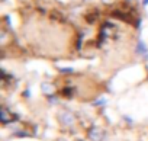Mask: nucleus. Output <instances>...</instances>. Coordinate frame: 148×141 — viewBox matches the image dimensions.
<instances>
[{"label": "nucleus", "mask_w": 148, "mask_h": 141, "mask_svg": "<svg viewBox=\"0 0 148 141\" xmlns=\"http://www.w3.org/2000/svg\"><path fill=\"white\" fill-rule=\"evenodd\" d=\"M58 119H60V124L64 125V127H73L74 124H76V121H77L76 115H74L71 111H68V109L61 111L58 113Z\"/></svg>", "instance_id": "nucleus-1"}, {"label": "nucleus", "mask_w": 148, "mask_h": 141, "mask_svg": "<svg viewBox=\"0 0 148 141\" xmlns=\"http://www.w3.org/2000/svg\"><path fill=\"white\" fill-rule=\"evenodd\" d=\"M105 137H106V132H105L100 127L93 125V127H90V128L87 129V138H89L90 141H103Z\"/></svg>", "instance_id": "nucleus-2"}, {"label": "nucleus", "mask_w": 148, "mask_h": 141, "mask_svg": "<svg viewBox=\"0 0 148 141\" xmlns=\"http://www.w3.org/2000/svg\"><path fill=\"white\" fill-rule=\"evenodd\" d=\"M13 113L8 111V108H2V111H0V119H2V124L3 125H8L10 122H13Z\"/></svg>", "instance_id": "nucleus-3"}, {"label": "nucleus", "mask_w": 148, "mask_h": 141, "mask_svg": "<svg viewBox=\"0 0 148 141\" xmlns=\"http://www.w3.org/2000/svg\"><path fill=\"white\" fill-rule=\"evenodd\" d=\"M41 89H42V93H45L47 96H54L55 93V87L51 83H42Z\"/></svg>", "instance_id": "nucleus-4"}, {"label": "nucleus", "mask_w": 148, "mask_h": 141, "mask_svg": "<svg viewBox=\"0 0 148 141\" xmlns=\"http://www.w3.org/2000/svg\"><path fill=\"white\" fill-rule=\"evenodd\" d=\"M136 52H138L139 55H142L144 58H147V60H148V48L145 47V44H144L142 41H139V42H138V45H136Z\"/></svg>", "instance_id": "nucleus-5"}, {"label": "nucleus", "mask_w": 148, "mask_h": 141, "mask_svg": "<svg viewBox=\"0 0 148 141\" xmlns=\"http://www.w3.org/2000/svg\"><path fill=\"white\" fill-rule=\"evenodd\" d=\"M142 3H144V6H147L148 5V0H142Z\"/></svg>", "instance_id": "nucleus-6"}, {"label": "nucleus", "mask_w": 148, "mask_h": 141, "mask_svg": "<svg viewBox=\"0 0 148 141\" xmlns=\"http://www.w3.org/2000/svg\"><path fill=\"white\" fill-rule=\"evenodd\" d=\"M79 141H83V140H79Z\"/></svg>", "instance_id": "nucleus-7"}, {"label": "nucleus", "mask_w": 148, "mask_h": 141, "mask_svg": "<svg viewBox=\"0 0 148 141\" xmlns=\"http://www.w3.org/2000/svg\"><path fill=\"white\" fill-rule=\"evenodd\" d=\"M129 2H131V0H129Z\"/></svg>", "instance_id": "nucleus-8"}]
</instances>
